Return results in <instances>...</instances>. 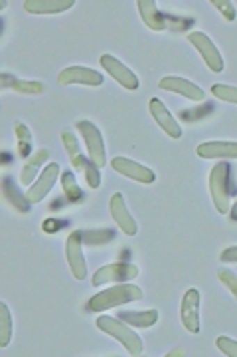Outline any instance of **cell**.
Returning <instances> with one entry per match:
<instances>
[{
	"label": "cell",
	"instance_id": "obj_1",
	"mask_svg": "<svg viewBox=\"0 0 237 357\" xmlns=\"http://www.w3.org/2000/svg\"><path fill=\"white\" fill-rule=\"evenodd\" d=\"M237 192V185L231 178L229 163H218L210 173V195L213 206L220 215H227L231 208V197Z\"/></svg>",
	"mask_w": 237,
	"mask_h": 357
},
{
	"label": "cell",
	"instance_id": "obj_2",
	"mask_svg": "<svg viewBox=\"0 0 237 357\" xmlns=\"http://www.w3.org/2000/svg\"><path fill=\"white\" fill-rule=\"evenodd\" d=\"M142 298V290L138 286L133 284H119V286H113L109 290H103V292L95 294L91 300H89V310L91 312H103V310H109L115 306H125L129 302H137Z\"/></svg>",
	"mask_w": 237,
	"mask_h": 357
},
{
	"label": "cell",
	"instance_id": "obj_3",
	"mask_svg": "<svg viewBox=\"0 0 237 357\" xmlns=\"http://www.w3.org/2000/svg\"><path fill=\"white\" fill-rule=\"evenodd\" d=\"M97 328L101 332L109 333L115 340H119L131 356L142 354V340L133 330H129V324H125V321H119V318H111V316H99Z\"/></svg>",
	"mask_w": 237,
	"mask_h": 357
},
{
	"label": "cell",
	"instance_id": "obj_4",
	"mask_svg": "<svg viewBox=\"0 0 237 357\" xmlns=\"http://www.w3.org/2000/svg\"><path fill=\"white\" fill-rule=\"evenodd\" d=\"M77 131L81 133V137L85 141L89 151V159L95 165L105 167L107 165V153H105V143H103V135H101L99 128L91 121H77Z\"/></svg>",
	"mask_w": 237,
	"mask_h": 357
},
{
	"label": "cell",
	"instance_id": "obj_5",
	"mask_svg": "<svg viewBox=\"0 0 237 357\" xmlns=\"http://www.w3.org/2000/svg\"><path fill=\"white\" fill-rule=\"evenodd\" d=\"M188 40H190V44H192L196 50L200 52L202 60L206 62V66H208L212 72H222V70H224V58H222L220 50L215 48V44L210 40V36H206L204 32H190V34H188Z\"/></svg>",
	"mask_w": 237,
	"mask_h": 357
},
{
	"label": "cell",
	"instance_id": "obj_6",
	"mask_svg": "<svg viewBox=\"0 0 237 357\" xmlns=\"http://www.w3.org/2000/svg\"><path fill=\"white\" fill-rule=\"evenodd\" d=\"M138 276V268L135 264H129V262H117V264H109V266L99 268L93 278L91 284L93 286H103V284H109V282H126L133 280Z\"/></svg>",
	"mask_w": 237,
	"mask_h": 357
},
{
	"label": "cell",
	"instance_id": "obj_7",
	"mask_svg": "<svg viewBox=\"0 0 237 357\" xmlns=\"http://www.w3.org/2000/svg\"><path fill=\"white\" fill-rule=\"evenodd\" d=\"M83 243H81V232L74 230L67 241H65V256H67V262L72 268V274L77 280H83L88 276V264H85V258H83Z\"/></svg>",
	"mask_w": 237,
	"mask_h": 357
},
{
	"label": "cell",
	"instance_id": "obj_8",
	"mask_svg": "<svg viewBox=\"0 0 237 357\" xmlns=\"http://www.w3.org/2000/svg\"><path fill=\"white\" fill-rule=\"evenodd\" d=\"M58 84L62 86H72V84H81V86H91L97 88L103 84V74L97 70H91L85 66H70L58 76Z\"/></svg>",
	"mask_w": 237,
	"mask_h": 357
},
{
	"label": "cell",
	"instance_id": "obj_9",
	"mask_svg": "<svg viewBox=\"0 0 237 357\" xmlns=\"http://www.w3.org/2000/svg\"><path fill=\"white\" fill-rule=\"evenodd\" d=\"M60 165L58 163H50V165L46 167L42 173H40V177L34 181V185L28 189L26 192V197H28V201L32 204L42 203L46 197H48V192L51 191V187L56 185V178L60 177Z\"/></svg>",
	"mask_w": 237,
	"mask_h": 357
},
{
	"label": "cell",
	"instance_id": "obj_10",
	"mask_svg": "<svg viewBox=\"0 0 237 357\" xmlns=\"http://www.w3.org/2000/svg\"><path fill=\"white\" fill-rule=\"evenodd\" d=\"M111 167L117 173H121L123 177L133 178V181H137V183L150 185V183L156 181V175H154L152 169L140 165V163L133 161V159H126V157H115L111 161Z\"/></svg>",
	"mask_w": 237,
	"mask_h": 357
},
{
	"label": "cell",
	"instance_id": "obj_11",
	"mask_svg": "<svg viewBox=\"0 0 237 357\" xmlns=\"http://www.w3.org/2000/svg\"><path fill=\"white\" fill-rule=\"evenodd\" d=\"M182 324L190 333L200 332V292L196 288H190L182 298Z\"/></svg>",
	"mask_w": 237,
	"mask_h": 357
},
{
	"label": "cell",
	"instance_id": "obj_12",
	"mask_svg": "<svg viewBox=\"0 0 237 357\" xmlns=\"http://www.w3.org/2000/svg\"><path fill=\"white\" fill-rule=\"evenodd\" d=\"M149 107L150 114L154 117V121L158 123V128L163 129L168 137H172V139H180V137H182V128H180V123L176 121L174 115L166 109V105H164L158 98H150Z\"/></svg>",
	"mask_w": 237,
	"mask_h": 357
},
{
	"label": "cell",
	"instance_id": "obj_13",
	"mask_svg": "<svg viewBox=\"0 0 237 357\" xmlns=\"http://www.w3.org/2000/svg\"><path fill=\"white\" fill-rule=\"evenodd\" d=\"M109 211H111L113 220L117 222V227L125 232L126 236H135L137 234V220L131 217V213L126 211V203L123 199V192H115L109 201Z\"/></svg>",
	"mask_w": 237,
	"mask_h": 357
},
{
	"label": "cell",
	"instance_id": "obj_14",
	"mask_svg": "<svg viewBox=\"0 0 237 357\" xmlns=\"http://www.w3.org/2000/svg\"><path fill=\"white\" fill-rule=\"evenodd\" d=\"M101 66L105 68V72L113 77V79H117V84H121L123 88L126 89H137L140 86V82H138V77L126 68L125 64H121L117 58H113L111 54H105V56H101Z\"/></svg>",
	"mask_w": 237,
	"mask_h": 357
},
{
	"label": "cell",
	"instance_id": "obj_15",
	"mask_svg": "<svg viewBox=\"0 0 237 357\" xmlns=\"http://www.w3.org/2000/svg\"><path fill=\"white\" fill-rule=\"evenodd\" d=\"M161 88L166 89V91H174V93H180L182 98H186L190 102H204L206 100V93L200 86L192 84L190 79H184V77H176V76H166L161 79L158 84Z\"/></svg>",
	"mask_w": 237,
	"mask_h": 357
},
{
	"label": "cell",
	"instance_id": "obj_16",
	"mask_svg": "<svg viewBox=\"0 0 237 357\" xmlns=\"http://www.w3.org/2000/svg\"><path fill=\"white\" fill-rule=\"evenodd\" d=\"M196 153L202 159H237L236 141H208L200 143Z\"/></svg>",
	"mask_w": 237,
	"mask_h": 357
},
{
	"label": "cell",
	"instance_id": "obj_17",
	"mask_svg": "<svg viewBox=\"0 0 237 357\" xmlns=\"http://www.w3.org/2000/svg\"><path fill=\"white\" fill-rule=\"evenodd\" d=\"M137 6L142 22L149 26L150 30H154V32L168 30V26H166V13L158 10V6H156L154 0H138Z\"/></svg>",
	"mask_w": 237,
	"mask_h": 357
},
{
	"label": "cell",
	"instance_id": "obj_18",
	"mask_svg": "<svg viewBox=\"0 0 237 357\" xmlns=\"http://www.w3.org/2000/svg\"><path fill=\"white\" fill-rule=\"evenodd\" d=\"M75 0H26L24 10L30 14H58L70 10Z\"/></svg>",
	"mask_w": 237,
	"mask_h": 357
},
{
	"label": "cell",
	"instance_id": "obj_19",
	"mask_svg": "<svg viewBox=\"0 0 237 357\" xmlns=\"http://www.w3.org/2000/svg\"><path fill=\"white\" fill-rule=\"evenodd\" d=\"M0 88L2 89H14L18 93H26V96H40L46 91V86L42 82H30V79H20L10 74H2L0 76Z\"/></svg>",
	"mask_w": 237,
	"mask_h": 357
},
{
	"label": "cell",
	"instance_id": "obj_20",
	"mask_svg": "<svg viewBox=\"0 0 237 357\" xmlns=\"http://www.w3.org/2000/svg\"><path fill=\"white\" fill-rule=\"evenodd\" d=\"M2 192H4V197H6V201L13 204L14 208L18 211V213H28L30 211V201H28V197L20 192V189L16 187V183H14L13 177H6L2 178Z\"/></svg>",
	"mask_w": 237,
	"mask_h": 357
},
{
	"label": "cell",
	"instance_id": "obj_21",
	"mask_svg": "<svg viewBox=\"0 0 237 357\" xmlns=\"http://www.w3.org/2000/svg\"><path fill=\"white\" fill-rule=\"evenodd\" d=\"M48 159H50V151H48V149H38L36 153L28 159V163H26L24 169H22L20 183H22V185H28V187H32V178H36L38 169L44 165V163H48Z\"/></svg>",
	"mask_w": 237,
	"mask_h": 357
},
{
	"label": "cell",
	"instance_id": "obj_22",
	"mask_svg": "<svg viewBox=\"0 0 237 357\" xmlns=\"http://www.w3.org/2000/svg\"><path fill=\"white\" fill-rule=\"evenodd\" d=\"M119 319L126 321L129 326L135 328H150L158 321V312L156 310H149V312H121Z\"/></svg>",
	"mask_w": 237,
	"mask_h": 357
},
{
	"label": "cell",
	"instance_id": "obj_23",
	"mask_svg": "<svg viewBox=\"0 0 237 357\" xmlns=\"http://www.w3.org/2000/svg\"><path fill=\"white\" fill-rule=\"evenodd\" d=\"M72 165L75 169H79L83 175H85V181H88V185L91 189H99L101 185V175H99V167L95 165L91 159H85L83 155H79L75 161H72Z\"/></svg>",
	"mask_w": 237,
	"mask_h": 357
},
{
	"label": "cell",
	"instance_id": "obj_24",
	"mask_svg": "<svg viewBox=\"0 0 237 357\" xmlns=\"http://www.w3.org/2000/svg\"><path fill=\"white\" fill-rule=\"evenodd\" d=\"M81 232V243L88 246H103L109 244L115 238V230L113 229H85Z\"/></svg>",
	"mask_w": 237,
	"mask_h": 357
},
{
	"label": "cell",
	"instance_id": "obj_25",
	"mask_svg": "<svg viewBox=\"0 0 237 357\" xmlns=\"http://www.w3.org/2000/svg\"><path fill=\"white\" fill-rule=\"evenodd\" d=\"M14 133H16V139H18V155L20 157H30L32 155V133H30V129L26 123L22 121H16L14 123Z\"/></svg>",
	"mask_w": 237,
	"mask_h": 357
},
{
	"label": "cell",
	"instance_id": "obj_26",
	"mask_svg": "<svg viewBox=\"0 0 237 357\" xmlns=\"http://www.w3.org/2000/svg\"><path fill=\"white\" fill-rule=\"evenodd\" d=\"M60 181H62L63 195L67 197V201H72V203H81L83 201V191L79 189V185H77L75 175L72 171H63Z\"/></svg>",
	"mask_w": 237,
	"mask_h": 357
},
{
	"label": "cell",
	"instance_id": "obj_27",
	"mask_svg": "<svg viewBox=\"0 0 237 357\" xmlns=\"http://www.w3.org/2000/svg\"><path fill=\"white\" fill-rule=\"evenodd\" d=\"M13 337V318H10V310L2 302L0 304V347H6L10 344Z\"/></svg>",
	"mask_w": 237,
	"mask_h": 357
},
{
	"label": "cell",
	"instance_id": "obj_28",
	"mask_svg": "<svg viewBox=\"0 0 237 357\" xmlns=\"http://www.w3.org/2000/svg\"><path fill=\"white\" fill-rule=\"evenodd\" d=\"M212 93L227 103H237V88L236 86H224V84H213Z\"/></svg>",
	"mask_w": 237,
	"mask_h": 357
},
{
	"label": "cell",
	"instance_id": "obj_29",
	"mask_svg": "<svg viewBox=\"0 0 237 357\" xmlns=\"http://www.w3.org/2000/svg\"><path fill=\"white\" fill-rule=\"evenodd\" d=\"M210 4H212L218 13H222V16H224L227 22H234L236 20V4L231 0H210Z\"/></svg>",
	"mask_w": 237,
	"mask_h": 357
},
{
	"label": "cell",
	"instance_id": "obj_30",
	"mask_svg": "<svg viewBox=\"0 0 237 357\" xmlns=\"http://www.w3.org/2000/svg\"><path fill=\"white\" fill-rule=\"evenodd\" d=\"M218 278H220V282H222L225 288L231 292V296H234V298H237V274L236 272H231V270H227V268H220V270H218Z\"/></svg>",
	"mask_w": 237,
	"mask_h": 357
},
{
	"label": "cell",
	"instance_id": "obj_31",
	"mask_svg": "<svg viewBox=\"0 0 237 357\" xmlns=\"http://www.w3.org/2000/svg\"><path fill=\"white\" fill-rule=\"evenodd\" d=\"M213 107L208 103V105H202L200 109H192V112H188V109H184V112H180V119L182 121H186V123H190V121H198V119H202V117H206V115L212 112Z\"/></svg>",
	"mask_w": 237,
	"mask_h": 357
},
{
	"label": "cell",
	"instance_id": "obj_32",
	"mask_svg": "<svg viewBox=\"0 0 237 357\" xmlns=\"http://www.w3.org/2000/svg\"><path fill=\"white\" fill-rule=\"evenodd\" d=\"M215 345H218V349H220L222 354H225V356L237 357V342H234L231 337L220 335V337L215 340Z\"/></svg>",
	"mask_w": 237,
	"mask_h": 357
},
{
	"label": "cell",
	"instance_id": "obj_33",
	"mask_svg": "<svg viewBox=\"0 0 237 357\" xmlns=\"http://www.w3.org/2000/svg\"><path fill=\"white\" fill-rule=\"evenodd\" d=\"M62 227L63 220H58V218H46V220L42 222V230H44V232H50V234L58 232Z\"/></svg>",
	"mask_w": 237,
	"mask_h": 357
},
{
	"label": "cell",
	"instance_id": "obj_34",
	"mask_svg": "<svg viewBox=\"0 0 237 357\" xmlns=\"http://www.w3.org/2000/svg\"><path fill=\"white\" fill-rule=\"evenodd\" d=\"M222 262H237V246H229L220 255Z\"/></svg>",
	"mask_w": 237,
	"mask_h": 357
},
{
	"label": "cell",
	"instance_id": "obj_35",
	"mask_svg": "<svg viewBox=\"0 0 237 357\" xmlns=\"http://www.w3.org/2000/svg\"><path fill=\"white\" fill-rule=\"evenodd\" d=\"M229 218H231L234 222H237V201H236V204L229 208Z\"/></svg>",
	"mask_w": 237,
	"mask_h": 357
},
{
	"label": "cell",
	"instance_id": "obj_36",
	"mask_svg": "<svg viewBox=\"0 0 237 357\" xmlns=\"http://www.w3.org/2000/svg\"><path fill=\"white\" fill-rule=\"evenodd\" d=\"M168 356H184V354H182V351H180V349H176V351H170V354H168Z\"/></svg>",
	"mask_w": 237,
	"mask_h": 357
}]
</instances>
